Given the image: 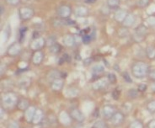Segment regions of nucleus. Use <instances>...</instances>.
<instances>
[{
	"label": "nucleus",
	"instance_id": "obj_35",
	"mask_svg": "<svg viewBox=\"0 0 155 128\" xmlns=\"http://www.w3.org/2000/svg\"><path fill=\"white\" fill-rule=\"evenodd\" d=\"M112 98L115 100H117L120 98V90H115L113 92H112Z\"/></svg>",
	"mask_w": 155,
	"mask_h": 128
},
{
	"label": "nucleus",
	"instance_id": "obj_1",
	"mask_svg": "<svg viewBox=\"0 0 155 128\" xmlns=\"http://www.w3.org/2000/svg\"><path fill=\"white\" fill-rule=\"evenodd\" d=\"M131 72L134 77L136 78H143L149 73L148 65L143 62H137L131 67Z\"/></svg>",
	"mask_w": 155,
	"mask_h": 128
},
{
	"label": "nucleus",
	"instance_id": "obj_27",
	"mask_svg": "<svg viewBox=\"0 0 155 128\" xmlns=\"http://www.w3.org/2000/svg\"><path fill=\"white\" fill-rule=\"evenodd\" d=\"M104 72V67L102 65H96L94 66L92 69V73L94 75H99V73Z\"/></svg>",
	"mask_w": 155,
	"mask_h": 128
},
{
	"label": "nucleus",
	"instance_id": "obj_19",
	"mask_svg": "<svg viewBox=\"0 0 155 128\" xmlns=\"http://www.w3.org/2000/svg\"><path fill=\"white\" fill-rule=\"evenodd\" d=\"M62 76V73H60V72H58V71L56 70H52L49 73H48V79L50 80V82L51 83L52 81L56 80L57 78H61Z\"/></svg>",
	"mask_w": 155,
	"mask_h": 128
},
{
	"label": "nucleus",
	"instance_id": "obj_10",
	"mask_svg": "<svg viewBox=\"0 0 155 128\" xmlns=\"http://www.w3.org/2000/svg\"><path fill=\"white\" fill-rule=\"evenodd\" d=\"M102 112H103V115H104L105 118H106V119H111L112 117V115L116 113V110H115V108L113 106L107 105H105L103 107Z\"/></svg>",
	"mask_w": 155,
	"mask_h": 128
},
{
	"label": "nucleus",
	"instance_id": "obj_44",
	"mask_svg": "<svg viewBox=\"0 0 155 128\" xmlns=\"http://www.w3.org/2000/svg\"><path fill=\"white\" fill-rule=\"evenodd\" d=\"M91 62H92L91 58H87V59L84 60V65H89V64L91 63Z\"/></svg>",
	"mask_w": 155,
	"mask_h": 128
},
{
	"label": "nucleus",
	"instance_id": "obj_9",
	"mask_svg": "<svg viewBox=\"0 0 155 128\" xmlns=\"http://www.w3.org/2000/svg\"><path fill=\"white\" fill-rule=\"evenodd\" d=\"M36 107H34V106H30V107L25 111V121L27 122H29V123H32L34 115L36 114Z\"/></svg>",
	"mask_w": 155,
	"mask_h": 128
},
{
	"label": "nucleus",
	"instance_id": "obj_43",
	"mask_svg": "<svg viewBox=\"0 0 155 128\" xmlns=\"http://www.w3.org/2000/svg\"><path fill=\"white\" fill-rule=\"evenodd\" d=\"M148 127L149 128H155V119L152 120L151 122L148 124Z\"/></svg>",
	"mask_w": 155,
	"mask_h": 128
},
{
	"label": "nucleus",
	"instance_id": "obj_47",
	"mask_svg": "<svg viewBox=\"0 0 155 128\" xmlns=\"http://www.w3.org/2000/svg\"><path fill=\"white\" fill-rule=\"evenodd\" d=\"M3 13H4V7L1 6V15L3 14Z\"/></svg>",
	"mask_w": 155,
	"mask_h": 128
},
{
	"label": "nucleus",
	"instance_id": "obj_17",
	"mask_svg": "<svg viewBox=\"0 0 155 128\" xmlns=\"http://www.w3.org/2000/svg\"><path fill=\"white\" fill-rule=\"evenodd\" d=\"M122 23L125 27H131L135 23V16L132 14H127L126 17L125 18Z\"/></svg>",
	"mask_w": 155,
	"mask_h": 128
},
{
	"label": "nucleus",
	"instance_id": "obj_30",
	"mask_svg": "<svg viewBox=\"0 0 155 128\" xmlns=\"http://www.w3.org/2000/svg\"><path fill=\"white\" fill-rule=\"evenodd\" d=\"M127 95L130 99H136L138 95V90H135V89H131L128 90Z\"/></svg>",
	"mask_w": 155,
	"mask_h": 128
},
{
	"label": "nucleus",
	"instance_id": "obj_18",
	"mask_svg": "<svg viewBox=\"0 0 155 128\" xmlns=\"http://www.w3.org/2000/svg\"><path fill=\"white\" fill-rule=\"evenodd\" d=\"M43 60V54L42 52L40 51H36V52L34 53L33 57H32V62L33 63L36 65H39L42 62Z\"/></svg>",
	"mask_w": 155,
	"mask_h": 128
},
{
	"label": "nucleus",
	"instance_id": "obj_46",
	"mask_svg": "<svg viewBox=\"0 0 155 128\" xmlns=\"http://www.w3.org/2000/svg\"><path fill=\"white\" fill-rule=\"evenodd\" d=\"M152 90H154V91L155 92V82H154V83L153 84V86H152Z\"/></svg>",
	"mask_w": 155,
	"mask_h": 128
},
{
	"label": "nucleus",
	"instance_id": "obj_39",
	"mask_svg": "<svg viewBox=\"0 0 155 128\" xmlns=\"http://www.w3.org/2000/svg\"><path fill=\"white\" fill-rule=\"evenodd\" d=\"M26 30H27L26 27L20 29V31H19V33H20V41H23V38L25 37V32H26Z\"/></svg>",
	"mask_w": 155,
	"mask_h": 128
},
{
	"label": "nucleus",
	"instance_id": "obj_14",
	"mask_svg": "<svg viewBox=\"0 0 155 128\" xmlns=\"http://www.w3.org/2000/svg\"><path fill=\"white\" fill-rule=\"evenodd\" d=\"M63 83L62 78H57L51 83V88L54 91H60L63 88Z\"/></svg>",
	"mask_w": 155,
	"mask_h": 128
},
{
	"label": "nucleus",
	"instance_id": "obj_40",
	"mask_svg": "<svg viewBox=\"0 0 155 128\" xmlns=\"http://www.w3.org/2000/svg\"><path fill=\"white\" fill-rule=\"evenodd\" d=\"M148 75H149V78H150L151 80H154V81H155V69L154 70L149 71V73Z\"/></svg>",
	"mask_w": 155,
	"mask_h": 128
},
{
	"label": "nucleus",
	"instance_id": "obj_41",
	"mask_svg": "<svg viewBox=\"0 0 155 128\" xmlns=\"http://www.w3.org/2000/svg\"><path fill=\"white\" fill-rule=\"evenodd\" d=\"M147 90V85L144 84V83H141L139 86H138V91L139 92H144Z\"/></svg>",
	"mask_w": 155,
	"mask_h": 128
},
{
	"label": "nucleus",
	"instance_id": "obj_11",
	"mask_svg": "<svg viewBox=\"0 0 155 128\" xmlns=\"http://www.w3.org/2000/svg\"><path fill=\"white\" fill-rule=\"evenodd\" d=\"M107 85H108V80L106 78H100L93 83L92 88L95 90H99L105 89Z\"/></svg>",
	"mask_w": 155,
	"mask_h": 128
},
{
	"label": "nucleus",
	"instance_id": "obj_16",
	"mask_svg": "<svg viewBox=\"0 0 155 128\" xmlns=\"http://www.w3.org/2000/svg\"><path fill=\"white\" fill-rule=\"evenodd\" d=\"M44 117V113L41 110L36 109V114L34 115V118H33V121H32V124L34 125H37L40 124L41 122H42Z\"/></svg>",
	"mask_w": 155,
	"mask_h": 128
},
{
	"label": "nucleus",
	"instance_id": "obj_4",
	"mask_svg": "<svg viewBox=\"0 0 155 128\" xmlns=\"http://www.w3.org/2000/svg\"><path fill=\"white\" fill-rule=\"evenodd\" d=\"M124 119L125 115L121 112H116L111 118V122L113 126L118 127L122 124V122H124Z\"/></svg>",
	"mask_w": 155,
	"mask_h": 128
},
{
	"label": "nucleus",
	"instance_id": "obj_36",
	"mask_svg": "<svg viewBox=\"0 0 155 128\" xmlns=\"http://www.w3.org/2000/svg\"><path fill=\"white\" fill-rule=\"evenodd\" d=\"M8 128H19V123L17 122H14V121H12L9 123L8 125Z\"/></svg>",
	"mask_w": 155,
	"mask_h": 128
},
{
	"label": "nucleus",
	"instance_id": "obj_13",
	"mask_svg": "<svg viewBox=\"0 0 155 128\" xmlns=\"http://www.w3.org/2000/svg\"><path fill=\"white\" fill-rule=\"evenodd\" d=\"M71 116L70 115H68L67 112L65 111H62L60 114H59V117H58V120L60 121V122L63 124V125H66L68 126L71 122Z\"/></svg>",
	"mask_w": 155,
	"mask_h": 128
},
{
	"label": "nucleus",
	"instance_id": "obj_37",
	"mask_svg": "<svg viewBox=\"0 0 155 128\" xmlns=\"http://www.w3.org/2000/svg\"><path fill=\"white\" fill-rule=\"evenodd\" d=\"M147 22H148V24H149L150 26H155V17H154V16H150V17H149V18L147 19Z\"/></svg>",
	"mask_w": 155,
	"mask_h": 128
},
{
	"label": "nucleus",
	"instance_id": "obj_15",
	"mask_svg": "<svg viewBox=\"0 0 155 128\" xmlns=\"http://www.w3.org/2000/svg\"><path fill=\"white\" fill-rule=\"evenodd\" d=\"M17 108L19 110H22V111H25L26 110L28 109L30 107V102L28 100L26 99H19L17 102V105H16Z\"/></svg>",
	"mask_w": 155,
	"mask_h": 128
},
{
	"label": "nucleus",
	"instance_id": "obj_7",
	"mask_svg": "<svg viewBox=\"0 0 155 128\" xmlns=\"http://www.w3.org/2000/svg\"><path fill=\"white\" fill-rule=\"evenodd\" d=\"M70 14H71V9L67 5H62V6L59 7L57 9V14L62 19L68 18Z\"/></svg>",
	"mask_w": 155,
	"mask_h": 128
},
{
	"label": "nucleus",
	"instance_id": "obj_26",
	"mask_svg": "<svg viewBox=\"0 0 155 128\" xmlns=\"http://www.w3.org/2000/svg\"><path fill=\"white\" fill-rule=\"evenodd\" d=\"M128 128H144V126H143V123L141 121L136 120V121L131 122Z\"/></svg>",
	"mask_w": 155,
	"mask_h": 128
},
{
	"label": "nucleus",
	"instance_id": "obj_23",
	"mask_svg": "<svg viewBox=\"0 0 155 128\" xmlns=\"http://www.w3.org/2000/svg\"><path fill=\"white\" fill-rule=\"evenodd\" d=\"M146 54L149 59H154L155 58V47L154 46H148L146 49Z\"/></svg>",
	"mask_w": 155,
	"mask_h": 128
},
{
	"label": "nucleus",
	"instance_id": "obj_38",
	"mask_svg": "<svg viewBox=\"0 0 155 128\" xmlns=\"http://www.w3.org/2000/svg\"><path fill=\"white\" fill-rule=\"evenodd\" d=\"M123 78H124L125 81L127 82V83H131V82H132L130 75L128 74V73H123Z\"/></svg>",
	"mask_w": 155,
	"mask_h": 128
},
{
	"label": "nucleus",
	"instance_id": "obj_33",
	"mask_svg": "<svg viewBox=\"0 0 155 128\" xmlns=\"http://www.w3.org/2000/svg\"><path fill=\"white\" fill-rule=\"evenodd\" d=\"M82 41L84 42V44L87 45V44H89L91 41V36L89 35H87V34L84 35L83 37H82Z\"/></svg>",
	"mask_w": 155,
	"mask_h": 128
},
{
	"label": "nucleus",
	"instance_id": "obj_5",
	"mask_svg": "<svg viewBox=\"0 0 155 128\" xmlns=\"http://www.w3.org/2000/svg\"><path fill=\"white\" fill-rule=\"evenodd\" d=\"M69 115H70L71 118L73 120H74V121L78 122H83L84 121V119H85L84 113L79 109H73L71 110Z\"/></svg>",
	"mask_w": 155,
	"mask_h": 128
},
{
	"label": "nucleus",
	"instance_id": "obj_6",
	"mask_svg": "<svg viewBox=\"0 0 155 128\" xmlns=\"http://www.w3.org/2000/svg\"><path fill=\"white\" fill-rule=\"evenodd\" d=\"M33 15H34V11L31 8L25 7V8L20 9V10H19V16L24 20L30 19L31 17H33Z\"/></svg>",
	"mask_w": 155,
	"mask_h": 128
},
{
	"label": "nucleus",
	"instance_id": "obj_32",
	"mask_svg": "<svg viewBox=\"0 0 155 128\" xmlns=\"http://www.w3.org/2000/svg\"><path fill=\"white\" fill-rule=\"evenodd\" d=\"M149 4V0H137L136 4L137 6L140 8H145L146 6H148Z\"/></svg>",
	"mask_w": 155,
	"mask_h": 128
},
{
	"label": "nucleus",
	"instance_id": "obj_20",
	"mask_svg": "<svg viewBox=\"0 0 155 128\" xmlns=\"http://www.w3.org/2000/svg\"><path fill=\"white\" fill-rule=\"evenodd\" d=\"M63 43L66 46L68 47H72L75 44V39L73 36L71 35H67L64 38H63Z\"/></svg>",
	"mask_w": 155,
	"mask_h": 128
},
{
	"label": "nucleus",
	"instance_id": "obj_29",
	"mask_svg": "<svg viewBox=\"0 0 155 128\" xmlns=\"http://www.w3.org/2000/svg\"><path fill=\"white\" fill-rule=\"evenodd\" d=\"M147 110H149V113L154 114L155 113V100H151L147 105Z\"/></svg>",
	"mask_w": 155,
	"mask_h": 128
},
{
	"label": "nucleus",
	"instance_id": "obj_3",
	"mask_svg": "<svg viewBox=\"0 0 155 128\" xmlns=\"http://www.w3.org/2000/svg\"><path fill=\"white\" fill-rule=\"evenodd\" d=\"M147 34V28L146 26H144L143 25L137 26L136 30H135V34H134V40L136 41V42H140L144 40V37Z\"/></svg>",
	"mask_w": 155,
	"mask_h": 128
},
{
	"label": "nucleus",
	"instance_id": "obj_21",
	"mask_svg": "<svg viewBox=\"0 0 155 128\" xmlns=\"http://www.w3.org/2000/svg\"><path fill=\"white\" fill-rule=\"evenodd\" d=\"M127 14L126 13V11L123 9H119L115 14V19L118 22H123L125 18L126 17Z\"/></svg>",
	"mask_w": 155,
	"mask_h": 128
},
{
	"label": "nucleus",
	"instance_id": "obj_24",
	"mask_svg": "<svg viewBox=\"0 0 155 128\" xmlns=\"http://www.w3.org/2000/svg\"><path fill=\"white\" fill-rule=\"evenodd\" d=\"M79 95V90L75 88H69L66 91V96H68V98H74Z\"/></svg>",
	"mask_w": 155,
	"mask_h": 128
},
{
	"label": "nucleus",
	"instance_id": "obj_45",
	"mask_svg": "<svg viewBox=\"0 0 155 128\" xmlns=\"http://www.w3.org/2000/svg\"><path fill=\"white\" fill-rule=\"evenodd\" d=\"M96 0H85V2L88 4H94Z\"/></svg>",
	"mask_w": 155,
	"mask_h": 128
},
{
	"label": "nucleus",
	"instance_id": "obj_31",
	"mask_svg": "<svg viewBox=\"0 0 155 128\" xmlns=\"http://www.w3.org/2000/svg\"><path fill=\"white\" fill-rule=\"evenodd\" d=\"M107 4L111 8H116L120 4V0H107Z\"/></svg>",
	"mask_w": 155,
	"mask_h": 128
},
{
	"label": "nucleus",
	"instance_id": "obj_8",
	"mask_svg": "<svg viewBox=\"0 0 155 128\" xmlns=\"http://www.w3.org/2000/svg\"><path fill=\"white\" fill-rule=\"evenodd\" d=\"M21 51V46L19 43H14L12 46H10L8 49V54L11 57H15L19 55Z\"/></svg>",
	"mask_w": 155,
	"mask_h": 128
},
{
	"label": "nucleus",
	"instance_id": "obj_42",
	"mask_svg": "<svg viewBox=\"0 0 155 128\" xmlns=\"http://www.w3.org/2000/svg\"><path fill=\"white\" fill-rule=\"evenodd\" d=\"M7 3L10 5H17L20 0H6Z\"/></svg>",
	"mask_w": 155,
	"mask_h": 128
},
{
	"label": "nucleus",
	"instance_id": "obj_34",
	"mask_svg": "<svg viewBox=\"0 0 155 128\" xmlns=\"http://www.w3.org/2000/svg\"><path fill=\"white\" fill-rule=\"evenodd\" d=\"M107 79L110 83H114L116 82V76L114 74V73H109L108 76H107Z\"/></svg>",
	"mask_w": 155,
	"mask_h": 128
},
{
	"label": "nucleus",
	"instance_id": "obj_25",
	"mask_svg": "<svg viewBox=\"0 0 155 128\" xmlns=\"http://www.w3.org/2000/svg\"><path fill=\"white\" fill-rule=\"evenodd\" d=\"M61 50H62V46L59 44H57V43H55V44H53V45L50 46V51L51 53H53V54L59 53L61 51Z\"/></svg>",
	"mask_w": 155,
	"mask_h": 128
},
{
	"label": "nucleus",
	"instance_id": "obj_2",
	"mask_svg": "<svg viewBox=\"0 0 155 128\" xmlns=\"http://www.w3.org/2000/svg\"><path fill=\"white\" fill-rule=\"evenodd\" d=\"M18 98L14 93H6L3 95L2 98V102L4 105L9 106V107H12L14 105H17L18 102Z\"/></svg>",
	"mask_w": 155,
	"mask_h": 128
},
{
	"label": "nucleus",
	"instance_id": "obj_28",
	"mask_svg": "<svg viewBox=\"0 0 155 128\" xmlns=\"http://www.w3.org/2000/svg\"><path fill=\"white\" fill-rule=\"evenodd\" d=\"M93 128H109L107 124L104 121H101V120H99L97 122H94V124Z\"/></svg>",
	"mask_w": 155,
	"mask_h": 128
},
{
	"label": "nucleus",
	"instance_id": "obj_12",
	"mask_svg": "<svg viewBox=\"0 0 155 128\" xmlns=\"http://www.w3.org/2000/svg\"><path fill=\"white\" fill-rule=\"evenodd\" d=\"M44 44H45L44 39L39 37V38L35 39V40L33 41V42L31 43V48L32 50H34V51H39L41 48L43 47Z\"/></svg>",
	"mask_w": 155,
	"mask_h": 128
},
{
	"label": "nucleus",
	"instance_id": "obj_22",
	"mask_svg": "<svg viewBox=\"0 0 155 128\" xmlns=\"http://www.w3.org/2000/svg\"><path fill=\"white\" fill-rule=\"evenodd\" d=\"M75 14L79 17H84L88 14V9L84 6L78 7L75 10Z\"/></svg>",
	"mask_w": 155,
	"mask_h": 128
}]
</instances>
